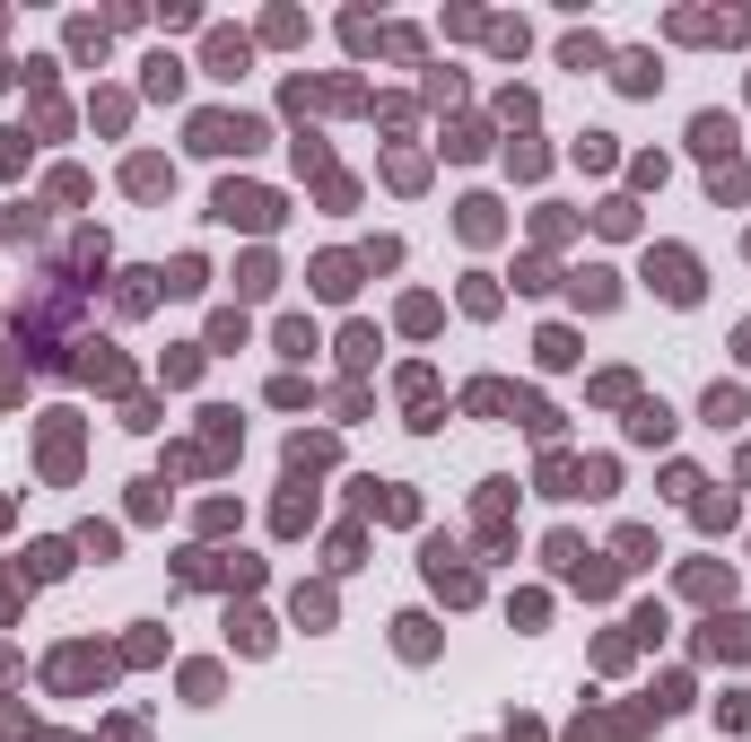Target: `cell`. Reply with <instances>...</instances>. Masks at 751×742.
<instances>
[{
  "label": "cell",
  "instance_id": "6da1fadb",
  "mask_svg": "<svg viewBox=\"0 0 751 742\" xmlns=\"http://www.w3.org/2000/svg\"><path fill=\"white\" fill-rule=\"evenodd\" d=\"M193 149H210V157L237 149V157H246V149H262V123H253V114H202V123H193Z\"/></svg>",
  "mask_w": 751,
  "mask_h": 742
},
{
  "label": "cell",
  "instance_id": "7a4b0ae2",
  "mask_svg": "<svg viewBox=\"0 0 751 742\" xmlns=\"http://www.w3.org/2000/svg\"><path fill=\"white\" fill-rule=\"evenodd\" d=\"M228 228H280V201L271 193H253V184H219V201H210Z\"/></svg>",
  "mask_w": 751,
  "mask_h": 742
},
{
  "label": "cell",
  "instance_id": "3957f363",
  "mask_svg": "<svg viewBox=\"0 0 751 742\" xmlns=\"http://www.w3.org/2000/svg\"><path fill=\"white\" fill-rule=\"evenodd\" d=\"M646 280H655V288H664L673 306H690V297H699V262H690V253H682V245L646 253Z\"/></svg>",
  "mask_w": 751,
  "mask_h": 742
},
{
  "label": "cell",
  "instance_id": "277c9868",
  "mask_svg": "<svg viewBox=\"0 0 751 742\" xmlns=\"http://www.w3.org/2000/svg\"><path fill=\"white\" fill-rule=\"evenodd\" d=\"M428 586H437L446 603H472V594H481V577H472L464 550H446V542H428Z\"/></svg>",
  "mask_w": 751,
  "mask_h": 742
},
{
  "label": "cell",
  "instance_id": "5b68a950",
  "mask_svg": "<svg viewBox=\"0 0 751 742\" xmlns=\"http://www.w3.org/2000/svg\"><path fill=\"white\" fill-rule=\"evenodd\" d=\"M106 673H115V664H106L97 646H62V655H53V681H62V690H79V681H106Z\"/></svg>",
  "mask_w": 751,
  "mask_h": 742
},
{
  "label": "cell",
  "instance_id": "8992f818",
  "mask_svg": "<svg viewBox=\"0 0 751 742\" xmlns=\"http://www.w3.org/2000/svg\"><path fill=\"white\" fill-rule=\"evenodd\" d=\"M708 655H751V620L743 612H726V620H708V637H699Z\"/></svg>",
  "mask_w": 751,
  "mask_h": 742
},
{
  "label": "cell",
  "instance_id": "52a82bcc",
  "mask_svg": "<svg viewBox=\"0 0 751 742\" xmlns=\"http://www.w3.org/2000/svg\"><path fill=\"white\" fill-rule=\"evenodd\" d=\"M79 463V437H70V411H53V428H44V472H70Z\"/></svg>",
  "mask_w": 751,
  "mask_h": 742
},
{
  "label": "cell",
  "instance_id": "ba28073f",
  "mask_svg": "<svg viewBox=\"0 0 751 742\" xmlns=\"http://www.w3.org/2000/svg\"><path fill=\"white\" fill-rule=\"evenodd\" d=\"M393 646H402L411 664H428V655H437V629H428L420 612H402V620H393Z\"/></svg>",
  "mask_w": 751,
  "mask_h": 742
},
{
  "label": "cell",
  "instance_id": "9c48e42d",
  "mask_svg": "<svg viewBox=\"0 0 751 742\" xmlns=\"http://www.w3.org/2000/svg\"><path fill=\"white\" fill-rule=\"evenodd\" d=\"M315 288H324V297H350V288H359V262H350V253H324V262H315Z\"/></svg>",
  "mask_w": 751,
  "mask_h": 742
},
{
  "label": "cell",
  "instance_id": "30bf717a",
  "mask_svg": "<svg viewBox=\"0 0 751 742\" xmlns=\"http://www.w3.org/2000/svg\"><path fill=\"white\" fill-rule=\"evenodd\" d=\"M629 437H638V446H664V437H673V411H664V402H638V411H629Z\"/></svg>",
  "mask_w": 751,
  "mask_h": 742
},
{
  "label": "cell",
  "instance_id": "8fae6325",
  "mask_svg": "<svg viewBox=\"0 0 751 742\" xmlns=\"http://www.w3.org/2000/svg\"><path fill=\"white\" fill-rule=\"evenodd\" d=\"M690 149H708V157H734V123H726V114H699V123H690Z\"/></svg>",
  "mask_w": 751,
  "mask_h": 742
},
{
  "label": "cell",
  "instance_id": "7c38bea8",
  "mask_svg": "<svg viewBox=\"0 0 751 742\" xmlns=\"http://www.w3.org/2000/svg\"><path fill=\"white\" fill-rule=\"evenodd\" d=\"M123 184H131V193H140V201H157V193H166L175 175H166L157 157H131V166H123Z\"/></svg>",
  "mask_w": 751,
  "mask_h": 742
},
{
  "label": "cell",
  "instance_id": "4fadbf2b",
  "mask_svg": "<svg viewBox=\"0 0 751 742\" xmlns=\"http://www.w3.org/2000/svg\"><path fill=\"white\" fill-rule=\"evenodd\" d=\"M228 637H237L246 655H262V646H271V620L262 612H228Z\"/></svg>",
  "mask_w": 751,
  "mask_h": 742
},
{
  "label": "cell",
  "instance_id": "5bb4252c",
  "mask_svg": "<svg viewBox=\"0 0 751 742\" xmlns=\"http://www.w3.org/2000/svg\"><path fill=\"white\" fill-rule=\"evenodd\" d=\"M210 70L237 79V70H246V35H210Z\"/></svg>",
  "mask_w": 751,
  "mask_h": 742
},
{
  "label": "cell",
  "instance_id": "9a60e30c",
  "mask_svg": "<svg viewBox=\"0 0 751 742\" xmlns=\"http://www.w3.org/2000/svg\"><path fill=\"white\" fill-rule=\"evenodd\" d=\"M62 568H70V542H35L26 550V577H62Z\"/></svg>",
  "mask_w": 751,
  "mask_h": 742
},
{
  "label": "cell",
  "instance_id": "2e32d148",
  "mask_svg": "<svg viewBox=\"0 0 751 742\" xmlns=\"http://www.w3.org/2000/svg\"><path fill=\"white\" fill-rule=\"evenodd\" d=\"M0 237H9V245H26V237H44V210H26V201H18V210L0 219Z\"/></svg>",
  "mask_w": 751,
  "mask_h": 742
},
{
  "label": "cell",
  "instance_id": "e0dca14e",
  "mask_svg": "<svg viewBox=\"0 0 751 742\" xmlns=\"http://www.w3.org/2000/svg\"><path fill=\"white\" fill-rule=\"evenodd\" d=\"M621 288H612V271H577V306H612Z\"/></svg>",
  "mask_w": 751,
  "mask_h": 742
},
{
  "label": "cell",
  "instance_id": "ac0fdd59",
  "mask_svg": "<svg viewBox=\"0 0 751 742\" xmlns=\"http://www.w3.org/2000/svg\"><path fill=\"white\" fill-rule=\"evenodd\" d=\"M682 586H690V594H699V603H726V586H734V577H726V568H690V577H682Z\"/></svg>",
  "mask_w": 751,
  "mask_h": 742
},
{
  "label": "cell",
  "instance_id": "d6986e66",
  "mask_svg": "<svg viewBox=\"0 0 751 742\" xmlns=\"http://www.w3.org/2000/svg\"><path fill=\"white\" fill-rule=\"evenodd\" d=\"M708 193H717V201H743V193H751V175H743V166H734V157H726V166L708 175Z\"/></svg>",
  "mask_w": 751,
  "mask_h": 742
},
{
  "label": "cell",
  "instance_id": "ffe728a7",
  "mask_svg": "<svg viewBox=\"0 0 751 742\" xmlns=\"http://www.w3.org/2000/svg\"><path fill=\"white\" fill-rule=\"evenodd\" d=\"M655 79H664V70H655V62H646V53H629V62H621V88H629V97H646V88H655Z\"/></svg>",
  "mask_w": 751,
  "mask_h": 742
},
{
  "label": "cell",
  "instance_id": "44dd1931",
  "mask_svg": "<svg viewBox=\"0 0 751 742\" xmlns=\"http://www.w3.org/2000/svg\"><path fill=\"white\" fill-rule=\"evenodd\" d=\"M297 620L324 629V620H333V594H324V586H297Z\"/></svg>",
  "mask_w": 751,
  "mask_h": 742
},
{
  "label": "cell",
  "instance_id": "7402d4cb",
  "mask_svg": "<svg viewBox=\"0 0 751 742\" xmlns=\"http://www.w3.org/2000/svg\"><path fill=\"white\" fill-rule=\"evenodd\" d=\"M464 237H499V201H464Z\"/></svg>",
  "mask_w": 751,
  "mask_h": 742
},
{
  "label": "cell",
  "instance_id": "603a6c76",
  "mask_svg": "<svg viewBox=\"0 0 751 742\" xmlns=\"http://www.w3.org/2000/svg\"><path fill=\"white\" fill-rule=\"evenodd\" d=\"M280 350H289V359H306V350H315V324H306V315H289V324H280Z\"/></svg>",
  "mask_w": 751,
  "mask_h": 742
},
{
  "label": "cell",
  "instance_id": "cb8c5ba5",
  "mask_svg": "<svg viewBox=\"0 0 751 742\" xmlns=\"http://www.w3.org/2000/svg\"><path fill=\"white\" fill-rule=\"evenodd\" d=\"M542 368H577V332H542Z\"/></svg>",
  "mask_w": 751,
  "mask_h": 742
},
{
  "label": "cell",
  "instance_id": "d4e9b609",
  "mask_svg": "<svg viewBox=\"0 0 751 742\" xmlns=\"http://www.w3.org/2000/svg\"><path fill=\"white\" fill-rule=\"evenodd\" d=\"M708 419H717V428H734V419H743V393H734V384H717V393H708Z\"/></svg>",
  "mask_w": 751,
  "mask_h": 742
},
{
  "label": "cell",
  "instance_id": "484cf974",
  "mask_svg": "<svg viewBox=\"0 0 751 742\" xmlns=\"http://www.w3.org/2000/svg\"><path fill=\"white\" fill-rule=\"evenodd\" d=\"M289 463H297V472H315V463H333V437H297V446H289Z\"/></svg>",
  "mask_w": 751,
  "mask_h": 742
},
{
  "label": "cell",
  "instance_id": "4316f807",
  "mask_svg": "<svg viewBox=\"0 0 751 742\" xmlns=\"http://www.w3.org/2000/svg\"><path fill=\"white\" fill-rule=\"evenodd\" d=\"M306 515H315V498H306V490L280 498V533H306Z\"/></svg>",
  "mask_w": 751,
  "mask_h": 742
},
{
  "label": "cell",
  "instance_id": "83f0119b",
  "mask_svg": "<svg viewBox=\"0 0 751 742\" xmlns=\"http://www.w3.org/2000/svg\"><path fill=\"white\" fill-rule=\"evenodd\" d=\"M341 359H350V368H368V359H375V332H368V324H350V332H341Z\"/></svg>",
  "mask_w": 751,
  "mask_h": 742
},
{
  "label": "cell",
  "instance_id": "f1b7e54d",
  "mask_svg": "<svg viewBox=\"0 0 751 742\" xmlns=\"http://www.w3.org/2000/svg\"><path fill=\"white\" fill-rule=\"evenodd\" d=\"M175 88H184V70H175V62L157 53V62H149V97H175Z\"/></svg>",
  "mask_w": 751,
  "mask_h": 742
},
{
  "label": "cell",
  "instance_id": "f546056e",
  "mask_svg": "<svg viewBox=\"0 0 751 742\" xmlns=\"http://www.w3.org/2000/svg\"><path fill=\"white\" fill-rule=\"evenodd\" d=\"M621 559H629V568H646V559H655V533H638V524H629V533H621Z\"/></svg>",
  "mask_w": 751,
  "mask_h": 742
},
{
  "label": "cell",
  "instance_id": "4dcf8cb0",
  "mask_svg": "<svg viewBox=\"0 0 751 742\" xmlns=\"http://www.w3.org/2000/svg\"><path fill=\"white\" fill-rule=\"evenodd\" d=\"M9 166H18V140H9V131H0V175H9Z\"/></svg>",
  "mask_w": 751,
  "mask_h": 742
},
{
  "label": "cell",
  "instance_id": "1f68e13d",
  "mask_svg": "<svg viewBox=\"0 0 751 742\" xmlns=\"http://www.w3.org/2000/svg\"><path fill=\"white\" fill-rule=\"evenodd\" d=\"M9 612H18V586H9V577H0V620H9Z\"/></svg>",
  "mask_w": 751,
  "mask_h": 742
},
{
  "label": "cell",
  "instance_id": "d6a6232c",
  "mask_svg": "<svg viewBox=\"0 0 751 742\" xmlns=\"http://www.w3.org/2000/svg\"><path fill=\"white\" fill-rule=\"evenodd\" d=\"M734 350H743V359H751V324H743V341H734Z\"/></svg>",
  "mask_w": 751,
  "mask_h": 742
}]
</instances>
